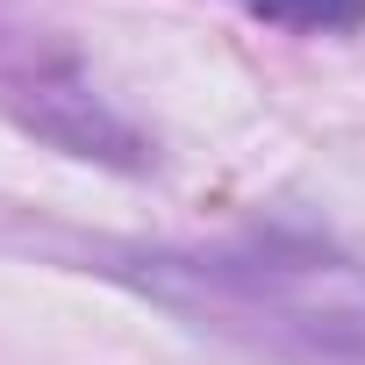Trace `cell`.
Listing matches in <instances>:
<instances>
[{"mask_svg":"<svg viewBox=\"0 0 365 365\" xmlns=\"http://www.w3.org/2000/svg\"><path fill=\"white\" fill-rule=\"evenodd\" d=\"M258 22L272 29H294V36H351L365 29V0H237Z\"/></svg>","mask_w":365,"mask_h":365,"instance_id":"3","label":"cell"},{"mask_svg":"<svg viewBox=\"0 0 365 365\" xmlns=\"http://www.w3.org/2000/svg\"><path fill=\"white\" fill-rule=\"evenodd\" d=\"M143 287L187 308L201 329L251 336L301 365H365V272L308 244H237L150 258Z\"/></svg>","mask_w":365,"mask_h":365,"instance_id":"1","label":"cell"},{"mask_svg":"<svg viewBox=\"0 0 365 365\" xmlns=\"http://www.w3.org/2000/svg\"><path fill=\"white\" fill-rule=\"evenodd\" d=\"M0 108H15L36 136H51L72 158H101V165H122V172L143 165L136 129L101 108V93L79 79V65L29 15H15V0H0Z\"/></svg>","mask_w":365,"mask_h":365,"instance_id":"2","label":"cell"}]
</instances>
